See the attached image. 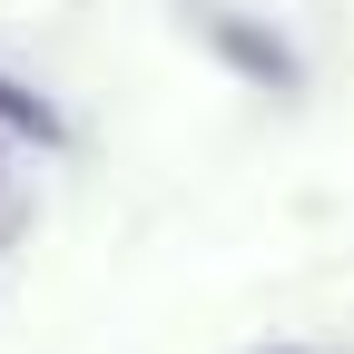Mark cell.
<instances>
[{"label": "cell", "instance_id": "6da1fadb", "mask_svg": "<svg viewBox=\"0 0 354 354\" xmlns=\"http://www.w3.org/2000/svg\"><path fill=\"white\" fill-rule=\"evenodd\" d=\"M197 30H207V50L227 59L236 79H256V88H305V59H295L286 30H266V20H246V10H197Z\"/></svg>", "mask_w": 354, "mask_h": 354}, {"label": "cell", "instance_id": "7a4b0ae2", "mask_svg": "<svg viewBox=\"0 0 354 354\" xmlns=\"http://www.w3.org/2000/svg\"><path fill=\"white\" fill-rule=\"evenodd\" d=\"M0 128H10V138H30V148H69V118L39 99L30 79H10V69H0Z\"/></svg>", "mask_w": 354, "mask_h": 354}, {"label": "cell", "instance_id": "3957f363", "mask_svg": "<svg viewBox=\"0 0 354 354\" xmlns=\"http://www.w3.org/2000/svg\"><path fill=\"white\" fill-rule=\"evenodd\" d=\"M266 354H315V344H266Z\"/></svg>", "mask_w": 354, "mask_h": 354}]
</instances>
